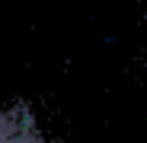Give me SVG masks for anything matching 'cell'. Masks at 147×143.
I'll list each match as a JSON object with an SVG mask.
<instances>
[{"label": "cell", "instance_id": "6da1fadb", "mask_svg": "<svg viewBox=\"0 0 147 143\" xmlns=\"http://www.w3.org/2000/svg\"><path fill=\"white\" fill-rule=\"evenodd\" d=\"M0 143H45L29 105H0Z\"/></svg>", "mask_w": 147, "mask_h": 143}]
</instances>
